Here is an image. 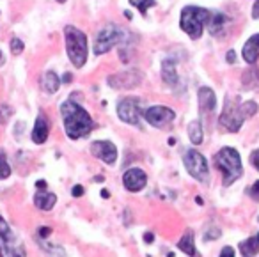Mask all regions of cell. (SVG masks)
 I'll return each mask as SVG.
<instances>
[{"instance_id":"obj_1","label":"cell","mask_w":259,"mask_h":257,"mask_svg":"<svg viewBox=\"0 0 259 257\" xmlns=\"http://www.w3.org/2000/svg\"><path fill=\"white\" fill-rule=\"evenodd\" d=\"M61 117L64 122V132L71 140H78L82 137L89 135L94 128V121L89 112L82 105L75 103L71 100L62 101L61 105Z\"/></svg>"},{"instance_id":"obj_7","label":"cell","mask_w":259,"mask_h":257,"mask_svg":"<svg viewBox=\"0 0 259 257\" xmlns=\"http://www.w3.org/2000/svg\"><path fill=\"white\" fill-rule=\"evenodd\" d=\"M122 37H124V29H121L115 23H107V25L100 29L96 41H94V47H93L94 55H103L107 52H110L115 45L121 43Z\"/></svg>"},{"instance_id":"obj_36","label":"cell","mask_w":259,"mask_h":257,"mask_svg":"<svg viewBox=\"0 0 259 257\" xmlns=\"http://www.w3.org/2000/svg\"><path fill=\"white\" fill-rule=\"evenodd\" d=\"M252 18L257 20L259 18V0L254 2V8H252Z\"/></svg>"},{"instance_id":"obj_25","label":"cell","mask_w":259,"mask_h":257,"mask_svg":"<svg viewBox=\"0 0 259 257\" xmlns=\"http://www.w3.org/2000/svg\"><path fill=\"white\" fill-rule=\"evenodd\" d=\"M188 137H190V142L195 144V146H199L202 142V124L199 119L188 124Z\"/></svg>"},{"instance_id":"obj_37","label":"cell","mask_w":259,"mask_h":257,"mask_svg":"<svg viewBox=\"0 0 259 257\" xmlns=\"http://www.w3.org/2000/svg\"><path fill=\"white\" fill-rule=\"evenodd\" d=\"M234 61H236V54H234V50H229L227 52V62H229V64H234Z\"/></svg>"},{"instance_id":"obj_38","label":"cell","mask_w":259,"mask_h":257,"mask_svg":"<svg viewBox=\"0 0 259 257\" xmlns=\"http://www.w3.org/2000/svg\"><path fill=\"white\" fill-rule=\"evenodd\" d=\"M153 239H155L153 232H146V234H144V241H146V243H153Z\"/></svg>"},{"instance_id":"obj_41","label":"cell","mask_w":259,"mask_h":257,"mask_svg":"<svg viewBox=\"0 0 259 257\" xmlns=\"http://www.w3.org/2000/svg\"><path fill=\"white\" fill-rule=\"evenodd\" d=\"M101 197H105V199H107V197H110V193H108L107 190H101Z\"/></svg>"},{"instance_id":"obj_42","label":"cell","mask_w":259,"mask_h":257,"mask_svg":"<svg viewBox=\"0 0 259 257\" xmlns=\"http://www.w3.org/2000/svg\"><path fill=\"white\" fill-rule=\"evenodd\" d=\"M195 200H197L199 206H202V199H201V197H195Z\"/></svg>"},{"instance_id":"obj_33","label":"cell","mask_w":259,"mask_h":257,"mask_svg":"<svg viewBox=\"0 0 259 257\" xmlns=\"http://www.w3.org/2000/svg\"><path fill=\"white\" fill-rule=\"evenodd\" d=\"M250 163L254 165V167L259 170V149L252 151V154H250Z\"/></svg>"},{"instance_id":"obj_44","label":"cell","mask_w":259,"mask_h":257,"mask_svg":"<svg viewBox=\"0 0 259 257\" xmlns=\"http://www.w3.org/2000/svg\"><path fill=\"white\" fill-rule=\"evenodd\" d=\"M57 2H61V4H62V2H66V0H57Z\"/></svg>"},{"instance_id":"obj_28","label":"cell","mask_w":259,"mask_h":257,"mask_svg":"<svg viewBox=\"0 0 259 257\" xmlns=\"http://www.w3.org/2000/svg\"><path fill=\"white\" fill-rule=\"evenodd\" d=\"M11 115H13V108L8 103H4V101H0V124H6L11 119Z\"/></svg>"},{"instance_id":"obj_13","label":"cell","mask_w":259,"mask_h":257,"mask_svg":"<svg viewBox=\"0 0 259 257\" xmlns=\"http://www.w3.org/2000/svg\"><path fill=\"white\" fill-rule=\"evenodd\" d=\"M148 183V176L142 168L139 167H134V168H128L122 176V185L128 192H141L142 188L146 186Z\"/></svg>"},{"instance_id":"obj_34","label":"cell","mask_w":259,"mask_h":257,"mask_svg":"<svg viewBox=\"0 0 259 257\" xmlns=\"http://www.w3.org/2000/svg\"><path fill=\"white\" fill-rule=\"evenodd\" d=\"M219 257H234V248L233 246H224Z\"/></svg>"},{"instance_id":"obj_23","label":"cell","mask_w":259,"mask_h":257,"mask_svg":"<svg viewBox=\"0 0 259 257\" xmlns=\"http://www.w3.org/2000/svg\"><path fill=\"white\" fill-rule=\"evenodd\" d=\"M240 252L243 253V257H254L259 252V241L257 238H248L245 241L240 243Z\"/></svg>"},{"instance_id":"obj_2","label":"cell","mask_w":259,"mask_h":257,"mask_svg":"<svg viewBox=\"0 0 259 257\" xmlns=\"http://www.w3.org/2000/svg\"><path fill=\"white\" fill-rule=\"evenodd\" d=\"M257 110H259L257 103L252 100L243 101V103H238V101H231L229 98H227L219 122L224 126V128L229 130V132L236 133V132H240V128L243 126L245 119L255 115Z\"/></svg>"},{"instance_id":"obj_19","label":"cell","mask_w":259,"mask_h":257,"mask_svg":"<svg viewBox=\"0 0 259 257\" xmlns=\"http://www.w3.org/2000/svg\"><path fill=\"white\" fill-rule=\"evenodd\" d=\"M178 61L172 57H167L162 61V78L169 85H176L178 83V71H176Z\"/></svg>"},{"instance_id":"obj_27","label":"cell","mask_w":259,"mask_h":257,"mask_svg":"<svg viewBox=\"0 0 259 257\" xmlns=\"http://www.w3.org/2000/svg\"><path fill=\"white\" fill-rule=\"evenodd\" d=\"M130 4L134 6V8H137L139 11H141L142 16H146L148 9L155 8V6H156V0H130Z\"/></svg>"},{"instance_id":"obj_29","label":"cell","mask_w":259,"mask_h":257,"mask_svg":"<svg viewBox=\"0 0 259 257\" xmlns=\"http://www.w3.org/2000/svg\"><path fill=\"white\" fill-rule=\"evenodd\" d=\"M9 47H11L13 55H20L23 50H25V45H23V41L20 39V37H13V39L9 41Z\"/></svg>"},{"instance_id":"obj_26","label":"cell","mask_w":259,"mask_h":257,"mask_svg":"<svg viewBox=\"0 0 259 257\" xmlns=\"http://www.w3.org/2000/svg\"><path fill=\"white\" fill-rule=\"evenodd\" d=\"M11 165L8 163V156H6V151L0 149V181L2 179H8L11 176Z\"/></svg>"},{"instance_id":"obj_10","label":"cell","mask_w":259,"mask_h":257,"mask_svg":"<svg viewBox=\"0 0 259 257\" xmlns=\"http://www.w3.org/2000/svg\"><path fill=\"white\" fill-rule=\"evenodd\" d=\"M117 115L122 122L139 126L141 121V100L139 98H124L117 103Z\"/></svg>"},{"instance_id":"obj_14","label":"cell","mask_w":259,"mask_h":257,"mask_svg":"<svg viewBox=\"0 0 259 257\" xmlns=\"http://www.w3.org/2000/svg\"><path fill=\"white\" fill-rule=\"evenodd\" d=\"M48 135H50V121L47 119V115L43 112H39V115L36 117V122H34L32 133H30V139H32L34 144L41 146V144L47 142Z\"/></svg>"},{"instance_id":"obj_30","label":"cell","mask_w":259,"mask_h":257,"mask_svg":"<svg viewBox=\"0 0 259 257\" xmlns=\"http://www.w3.org/2000/svg\"><path fill=\"white\" fill-rule=\"evenodd\" d=\"M220 234H222V231H220L219 227H211V229H208V231L204 232L202 239H204V241L208 243V241H213V239H219Z\"/></svg>"},{"instance_id":"obj_32","label":"cell","mask_w":259,"mask_h":257,"mask_svg":"<svg viewBox=\"0 0 259 257\" xmlns=\"http://www.w3.org/2000/svg\"><path fill=\"white\" fill-rule=\"evenodd\" d=\"M37 234H39V238H41V239H47L48 236L52 234V227H47V225H43V227H39Z\"/></svg>"},{"instance_id":"obj_45","label":"cell","mask_w":259,"mask_h":257,"mask_svg":"<svg viewBox=\"0 0 259 257\" xmlns=\"http://www.w3.org/2000/svg\"><path fill=\"white\" fill-rule=\"evenodd\" d=\"M255 238H257V241H259V234H257V236H255Z\"/></svg>"},{"instance_id":"obj_43","label":"cell","mask_w":259,"mask_h":257,"mask_svg":"<svg viewBox=\"0 0 259 257\" xmlns=\"http://www.w3.org/2000/svg\"><path fill=\"white\" fill-rule=\"evenodd\" d=\"M2 61H4V54H2V50H0V64H2Z\"/></svg>"},{"instance_id":"obj_4","label":"cell","mask_w":259,"mask_h":257,"mask_svg":"<svg viewBox=\"0 0 259 257\" xmlns=\"http://www.w3.org/2000/svg\"><path fill=\"white\" fill-rule=\"evenodd\" d=\"M64 39H66V52L75 68H82L87 62L89 47H87V36L80 29L73 25L64 27Z\"/></svg>"},{"instance_id":"obj_40","label":"cell","mask_w":259,"mask_h":257,"mask_svg":"<svg viewBox=\"0 0 259 257\" xmlns=\"http://www.w3.org/2000/svg\"><path fill=\"white\" fill-rule=\"evenodd\" d=\"M61 82H71V75H64V78H62Z\"/></svg>"},{"instance_id":"obj_16","label":"cell","mask_w":259,"mask_h":257,"mask_svg":"<svg viewBox=\"0 0 259 257\" xmlns=\"http://www.w3.org/2000/svg\"><path fill=\"white\" fill-rule=\"evenodd\" d=\"M199 98V108H201L202 114H209L217 108V96L213 93L211 87H201L197 93Z\"/></svg>"},{"instance_id":"obj_12","label":"cell","mask_w":259,"mask_h":257,"mask_svg":"<svg viewBox=\"0 0 259 257\" xmlns=\"http://www.w3.org/2000/svg\"><path fill=\"white\" fill-rule=\"evenodd\" d=\"M91 154L107 165H114L117 160V147L110 140H94L91 144Z\"/></svg>"},{"instance_id":"obj_22","label":"cell","mask_w":259,"mask_h":257,"mask_svg":"<svg viewBox=\"0 0 259 257\" xmlns=\"http://www.w3.org/2000/svg\"><path fill=\"white\" fill-rule=\"evenodd\" d=\"M241 83L245 89H259V69L252 68L243 71L241 75Z\"/></svg>"},{"instance_id":"obj_11","label":"cell","mask_w":259,"mask_h":257,"mask_svg":"<svg viewBox=\"0 0 259 257\" xmlns=\"http://www.w3.org/2000/svg\"><path fill=\"white\" fill-rule=\"evenodd\" d=\"M144 117L155 128H163L176 119V112L169 107H163V105H156V107H151L144 112Z\"/></svg>"},{"instance_id":"obj_9","label":"cell","mask_w":259,"mask_h":257,"mask_svg":"<svg viewBox=\"0 0 259 257\" xmlns=\"http://www.w3.org/2000/svg\"><path fill=\"white\" fill-rule=\"evenodd\" d=\"M142 78L144 75L141 69H128V71L110 75L107 78V83L112 89H135L142 83Z\"/></svg>"},{"instance_id":"obj_15","label":"cell","mask_w":259,"mask_h":257,"mask_svg":"<svg viewBox=\"0 0 259 257\" xmlns=\"http://www.w3.org/2000/svg\"><path fill=\"white\" fill-rule=\"evenodd\" d=\"M231 23L229 16L224 15V13H215V15H209V20H208V29H209V34L213 37H224L226 36V29L227 25Z\"/></svg>"},{"instance_id":"obj_35","label":"cell","mask_w":259,"mask_h":257,"mask_svg":"<svg viewBox=\"0 0 259 257\" xmlns=\"http://www.w3.org/2000/svg\"><path fill=\"white\" fill-rule=\"evenodd\" d=\"M71 195L73 197H82L83 195V186L82 185H75L71 188Z\"/></svg>"},{"instance_id":"obj_18","label":"cell","mask_w":259,"mask_h":257,"mask_svg":"<svg viewBox=\"0 0 259 257\" xmlns=\"http://www.w3.org/2000/svg\"><path fill=\"white\" fill-rule=\"evenodd\" d=\"M57 204V195L47 190H37V193L34 195V206L41 211H50L54 209V206Z\"/></svg>"},{"instance_id":"obj_39","label":"cell","mask_w":259,"mask_h":257,"mask_svg":"<svg viewBox=\"0 0 259 257\" xmlns=\"http://www.w3.org/2000/svg\"><path fill=\"white\" fill-rule=\"evenodd\" d=\"M36 188L37 190H47V181H43V179H41V181H37L36 183Z\"/></svg>"},{"instance_id":"obj_31","label":"cell","mask_w":259,"mask_h":257,"mask_svg":"<svg viewBox=\"0 0 259 257\" xmlns=\"http://www.w3.org/2000/svg\"><path fill=\"white\" fill-rule=\"evenodd\" d=\"M248 195H250L252 200H255V202H259V181H255L254 185L248 188Z\"/></svg>"},{"instance_id":"obj_20","label":"cell","mask_w":259,"mask_h":257,"mask_svg":"<svg viewBox=\"0 0 259 257\" xmlns=\"http://www.w3.org/2000/svg\"><path fill=\"white\" fill-rule=\"evenodd\" d=\"M178 248L190 257H199V252L195 248V241H194V232L192 231H187L181 236V239L178 241Z\"/></svg>"},{"instance_id":"obj_21","label":"cell","mask_w":259,"mask_h":257,"mask_svg":"<svg viewBox=\"0 0 259 257\" xmlns=\"http://www.w3.org/2000/svg\"><path fill=\"white\" fill-rule=\"evenodd\" d=\"M41 87H43L45 93L48 94H55L61 87V78L57 76L55 71H47L41 78Z\"/></svg>"},{"instance_id":"obj_3","label":"cell","mask_w":259,"mask_h":257,"mask_svg":"<svg viewBox=\"0 0 259 257\" xmlns=\"http://www.w3.org/2000/svg\"><path fill=\"white\" fill-rule=\"evenodd\" d=\"M215 167L222 172V185L229 186L234 181L241 178L243 174V165H241V158L234 147H222L219 153L215 154Z\"/></svg>"},{"instance_id":"obj_6","label":"cell","mask_w":259,"mask_h":257,"mask_svg":"<svg viewBox=\"0 0 259 257\" xmlns=\"http://www.w3.org/2000/svg\"><path fill=\"white\" fill-rule=\"evenodd\" d=\"M0 257H27L22 239L2 215H0Z\"/></svg>"},{"instance_id":"obj_17","label":"cell","mask_w":259,"mask_h":257,"mask_svg":"<svg viewBox=\"0 0 259 257\" xmlns=\"http://www.w3.org/2000/svg\"><path fill=\"white\" fill-rule=\"evenodd\" d=\"M241 55H243V61L247 64L254 66L259 59V34H254L247 39V43L243 45V50H241Z\"/></svg>"},{"instance_id":"obj_5","label":"cell","mask_w":259,"mask_h":257,"mask_svg":"<svg viewBox=\"0 0 259 257\" xmlns=\"http://www.w3.org/2000/svg\"><path fill=\"white\" fill-rule=\"evenodd\" d=\"M211 13L204 8L199 6H185L181 9V18H180V27L187 36H190L192 39H199L202 36L204 25H208V20Z\"/></svg>"},{"instance_id":"obj_8","label":"cell","mask_w":259,"mask_h":257,"mask_svg":"<svg viewBox=\"0 0 259 257\" xmlns=\"http://www.w3.org/2000/svg\"><path fill=\"white\" fill-rule=\"evenodd\" d=\"M183 165L187 168V172L192 176L194 179L201 183H208L209 179V168H208V161L202 156L199 151L195 149H188L183 154Z\"/></svg>"},{"instance_id":"obj_24","label":"cell","mask_w":259,"mask_h":257,"mask_svg":"<svg viewBox=\"0 0 259 257\" xmlns=\"http://www.w3.org/2000/svg\"><path fill=\"white\" fill-rule=\"evenodd\" d=\"M39 246L48 257H66V250L61 245H57V243H48L45 239H41Z\"/></svg>"}]
</instances>
